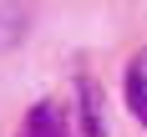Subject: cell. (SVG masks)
<instances>
[{
  "label": "cell",
  "instance_id": "obj_3",
  "mask_svg": "<svg viewBox=\"0 0 147 137\" xmlns=\"http://www.w3.org/2000/svg\"><path fill=\"white\" fill-rule=\"evenodd\" d=\"M76 97H81V107H76V117H81V127H86V137H107V117H102V91H96V81H76Z\"/></svg>",
  "mask_w": 147,
  "mask_h": 137
},
{
  "label": "cell",
  "instance_id": "obj_1",
  "mask_svg": "<svg viewBox=\"0 0 147 137\" xmlns=\"http://www.w3.org/2000/svg\"><path fill=\"white\" fill-rule=\"evenodd\" d=\"M15 137H71V112L61 102H36L26 117H20Z\"/></svg>",
  "mask_w": 147,
  "mask_h": 137
},
{
  "label": "cell",
  "instance_id": "obj_4",
  "mask_svg": "<svg viewBox=\"0 0 147 137\" xmlns=\"http://www.w3.org/2000/svg\"><path fill=\"white\" fill-rule=\"evenodd\" d=\"M26 36V0H0V51Z\"/></svg>",
  "mask_w": 147,
  "mask_h": 137
},
{
  "label": "cell",
  "instance_id": "obj_2",
  "mask_svg": "<svg viewBox=\"0 0 147 137\" xmlns=\"http://www.w3.org/2000/svg\"><path fill=\"white\" fill-rule=\"evenodd\" d=\"M122 97H127V112L147 127V46L127 61V76H122Z\"/></svg>",
  "mask_w": 147,
  "mask_h": 137
}]
</instances>
